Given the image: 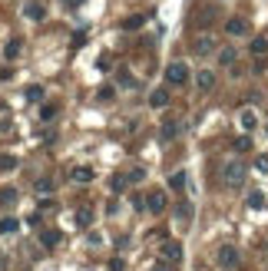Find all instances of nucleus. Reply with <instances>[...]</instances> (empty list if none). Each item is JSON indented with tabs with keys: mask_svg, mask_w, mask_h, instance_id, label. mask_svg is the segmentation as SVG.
Instances as JSON below:
<instances>
[{
	"mask_svg": "<svg viewBox=\"0 0 268 271\" xmlns=\"http://www.w3.org/2000/svg\"><path fill=\"white\" fill-rule=\"evenodd\" d=\"M196 83H199V89H202V93H209V89L215 86V73H212V70H202V73L196 76Z\"/></svg>",
	"mask_w": 268,
	"mask_h": 271,
	"instance_id": "7",
	"label": "nucleus"
},
{
	"mask_svg": "<svg viewBox=\"0 0 268 271\" xmlns=\"http://www.w3.org/2000/svg\"><path fill=\"white\" fill-rule=\"evenodd\" d=\"M192 50H196V53H212V50H215V37H212V33H199V37H196V47H192Z\"/></svg>",
	"mask_w": 268,
	"mask_h": 271,
	"instance_id": "5",
	"label": "nucleus"
},
{
	"mask_svg": "<svg viewBox=\"0 0 268 271\" xmlns=\"http://www.w3.org/2000/svg\"><path fill=\"white\" fill-rule=\"evenodd\" d=\"M20 228V222L17 218H0V235H10V231Z\"/></svg>",
	"mask_w": 268,
	"mask_h": 271,
	"instance_id": "20",
	"label": "nucleus"
},
{
	"mask_svg": "<svg viewBox=\"0 0 268 271\" xmlns=\"http://www.w3.org/2000/svg\"><path fill=\"white\" fill-rule=\"evenodd\" d=\"M142 24H146V17L136 14V17H129V20H123V30H139Z\"/></svg>",
	"mask_w": 268,
	"mask_h": 271,
	"instance_id": "22",
	"label": "nucleus"
},
{
	"mask_svg": "<svg viewBox=\"0 0 268 271\" xmlns=\"http://www.w3.org/2000/svg\"><path fill=\"white\" fill-rule=\"evenodd\" d=\"M40 119H43V122L56 119V106H53V103H47V106H43V109H40Z\"/></svg>",
	"mask_w": 268,
	"mask_h": 271,
	"instance_id": "23",
	"label": "nucleus"
},
{
	"mask_svg": "<svg viewBox=\"0 0 268 271\" xmlns=\"http://www.w3.org/2000/svg\"><path fill=\"white\" fill-rule=\"evenodd\" d=\"M265 132H268V126H265Z\"/></svg>",
	"mask_w": 268,
	"mask_h": 271,
	"instance_id": "37",
	"label": "nucleus"
},
{
	"mask_svg": "<svg viewBox=\"0 0 268 271\" xmlns=\"http://www.w3.org/2000/svg\"><path fill=\"white\" fill-rule=\"evenodd\" d=\"M7 202H17V189H0V205H7Z\"/></svg>",
	"mask_w": 268,
	"mask_h": 271,
	"instance_id": "27",
	"label": "nucleus"
},
{
	"mask_svg": "<svg viewBox=\"0 0 268 271\" xmlns=\"http://www.w3.org/2000/svg\"><path fill=\"white\" fill-rule=\"evenodd\" d=\"M162 258L179 261V258H182V245H179V241H166V245H162Z\"/></svg>",
	"mask_w": 268,
	"mask_h": 271,
	"instance_id": "8",
	"label": "nucleus"
},
{
	"mask_svg": "<svg viewBox=\"0 0 268 271\" xmlns=\"http://www.w3.org/2000/svg\"><path fill=\"white\" fill-rule=\"evenodd\" d=\"M60 238H63V235H60V231H53V228L40 231V241H43L47 248H56V245H60Z\"/></svg>",
	"mask_w": 268,
	"mask_h": 271,
	"instance_id": "9",
	"label": "nucleus"
},
{
	"mask_svg": "<svg viewBox=\"0 0 268 271\" xmlns=\"http://www.w3.org/2000/svg\"><path fill=\"white\" fill-rule=\"evenodd\" d=\"M113 96H116V89H113V86H100V93H96V99H103V103H110Z\"/></svg>",
	"mask_w": 268,
	"mask_h": 271,
	"instance_id": "26",
	"label": "nucleus"
},
{
	"mask_svg": "<svg viewBox=\"0 0 268 271\" xmlns=\"http://www.w3.org/2000/svg\"><path fill=\"white\" fill-rule=\"evenodd\" d=\"M169 189H172V192L186 189V172H172V176H169Z\"/></svg>",
	"mask_w": 268,
	"mask_h": 271,
	"instance_id": "16",
	"label": "nucleus"
},
{
	"mask_svg": "<svg viewBox=\"0 0 268 271\" xmlns=\"http://www.w3.org/2000/svg\"><path fill=\"white\" fill-rule=\"evenodd\" d=\"M53 189H56L53 179H40V182H37V195H50Z\"/></svg>",
	"mask_w": 268,
	"mask_h": 271,
	"instance_id": "21",
	"label": "nucleus"
},
{
	"mask_svg": "<svg viewBox=\"0 0 268 271\" xmlns=\"http://www.w3.org/2000/svg\"><path fill=\"white\" fill-rule=\"evenodd\" d=\"M149 212H152V215L166 212V192H159V189H152V192H149Z\"/></svg>",
	"mask_w": 268,
	"mask_h": 271,
	"instance_id": "6",
	"label": "nucleus"
},
{
	"mask_svg": "<svg viewBox=\"0 0 268 271\" xmlns=\"http://www.w3.org/2000/svg\"><path fill=\"white\" fill-rule=\"evenodd\" d=\"M110 268H113V271H123V268H126V261H123V258H116V261H110Z\"/></svg>",
	"mask_w": 268,
	"mask_h": 271,
	"instance_id": "35",
	"label": "nucleus"
},
{
	"mask_svg": "<svg viewBox=\"0 0 268 271\" xmlns=\"http://www.w3.org/2000/svg\"><path fill=\"white\" fill-rule=\"evenodd\" d=\"M235 149H238V152L252 149V139H248V136H242V139H235Z\"/></svg>",
	"mask_w": 268,
	"mask_h": 271,
	"instance_id": "30",
	"label": "nucleus"
},
{
	"mask_svg": "<svg viewBox=\"0 0 268 271\" xmlns=\"http://www.w3.org/2000/svg\"><path fill=\"white\" fill-rule=\"evenodd\" d=\"M0 169H17V156H0Z\"/></svg>",
	"mask_w": 268,
	"mask_h": 271,
	"instance_id": "29",
	"label": "nucleus"
},
{
	"mask_svg": "<svg viewBox=\"0 0 268 271\" xmlns=\"http://www.w3.org/2000/svg\"><path fill=\"white\" fill-rule=\"evenodd\" d=\"M149 103L156 106V109H166V106H169V93H166V89H156V93L149 96Z\"/></svg>",
	"mask_w": 268,
	"mask_h": 271,
	"instance_id": "12",
	"label": "nucleus"
},
{
	"mask_svg": "<svg viewBox=\"0 0 268 271\" xmlns=\"http://www.w3.org/2000/svg\"><path fill=\"white\" fill-rule=\"evenodd\" d=\"M27 99H43V89L40 86H27Z\"/></svg>",
	"mask_w": 268,
	"mask_h": 271,
	"instance_id": "31",
	"label": "nucleus"
},
{
	"mask_svg": "<svg viewBox=\"0 0 268 271\" xmlns=\"http://www.w3.org/2000/svg\"><path fill=\"white\" fill-rule=\"evenodd\" d=\"M186 80H189V66L182 63V60H172V63L166 66V83L169 86H182Z\"/></svg>",
	"mask_w": 268,
	"mask_h": 271,
	"instance_id": "3",
	"label": "nucleus"
},
{
	"mask_svg": "<svg viewBox=\"0 0 268 271\" xmlns=\"http://www.w3.org/2000/svg\"><path fill=\"white\" fill-rule=\"evenodd\" d=\"M245 172H248V169H245L242 159H229L222 166V182L229 185V189H238V185L245 182Z\"/></svg>",
	"mask_w": 268,
	"mask_h": 271,
	"instance_id": "1",
	"label": "nucleus"
},
{
	"mask_svg": "<svg viewBox=\"0 0 268 271\" xmlns=\"http://www.w3.org/2000/svg\"><path fill=\"white\" fill-rule=\"evenodd\" d=\"M215 261H219V268L235 271L238 264H242V258H238V248H235V245H222L219 251H215Z\"/></svg>",
	"mask_w": 268,
	"mask_h": 271,
	"instance_id": "2",
	"label": "nucleus"
},
{
	"mask_svg": "<svg viewBox=\"0 0 268 271\" xmlns=\"http://www.w3.org/2000/svg\"><path fill=\"white\" fill-rule=\"evenodd\" d=\"M76 222L83 225V228H86V225L93 222V208H90V205H83V208H79V212H76Z\"/></svg>",
	"mask_w": 268,
	"mask_h": 271,
	"instance_id": "19",
	"label": "nucleus"
},
{
	"mask_svg": "<svg viewBox=\"0 0 268 271\" xmlns=\"http://www.w3.org/2000/svg\"><path fill=\"white\" fill-rule=\"evenodd\" d=\"M235 60H238L235 47H225V50L219 53V63H222V66H235Z\"/></svg>",
	"mask_w": 268,
	"mask_h": 271,
	"instance_id": "13",
	"label": "nucleus"
},
{
	"mask_svg": "<svg viewBox=\"0 0 268 271\" xmlns=\"http://www.w3.org/2000/svg\"><path fill=\"white\" fill-rule=\"evenodd\" d=\"M152 271H175V261H169V258H166V261H159Z\"/></svg>",
	"mask_w": 268,
	"mask_h": 271,
	"instance_id": "32",
	"label": "nucleus"
},
{
	"mask_svg": "<svg viewBox=\"0 0 268 271\" xmlns=\"http://www.w3.org/2000/svg\"><path fill=\"white\" fill-rule=\"evenodd\" d=\"M255 169H258V172H268V156H261V159L255 162Z\"/></svg>",
	"mask_w": 268,
	"mask_h": 271,
	"instance_id": "34",
	"label": "nucleus"
},
{
	"mask_svg": "<svg viewBox=\"0 0 268 271\" xmlns=\"http://www.w3.org/2000/svg\"><path fill=\"white\" fill-rule=\"evenodd\" d=\"M142 176H146V169H133L129 172V182H142Z\"/></svg>",
	"mask_w": 268,
	"mask_h": 271,
	"instance_id": "33",
	"label": "nucleus"
},
{
	"mask_svg": "<svg viewBox=\"0 0 268 271\" xmlns=\"http://www.w3.org/2000/svg\"><path fill=\"white\" fill-rule=\"evenodd\" d=\"M175 218H179L182 225L192 218V205H189V202H179V205H175Z\"/></svg>",
	"mask_w": 268,
	"mask_h": 271,
	"instance_id": "14",
	"label": "nucleus"
},
{
	"mask_svg": "<svg viewBox=\"0 0 268 271\" xmlns=\"http://www.w3.org/2000/svg\"><path fill=\"white\" fill-rule=\"evenodd\" d=\"M255 126H258V116H255L252 109H242V129H248V132H252Z\"/></svg>",
	"mask_w": 268,
	"mask_h": 271,
	"instance_id": "15",
	"label": "nucleus"
},
{
	"mask_svg": "<svg viewBox=\"0 0 268 271\" xmlns=\"http://www.w3.org/2000/svg\"><path fill=\"white\" fill-rule=\"evenodd\" d=\"M70 176L76 179V182H83V185H86V182H93V169H90V166H76V169L70 172Z\"/></svg>",
	"mask_w": 268,
	"mask_h": 271,
	"instance_id": "10",
	"label": "nucleus"
},
{
	"mask_svg": "<svg viewBox=\"0 0 268 271\" xmlns=\"http://www.w3.org/2000/svg\"><path fill=\"white\" fill-rule=\"evenodd\" d=\"M248 50H252L255 56H265V53H268V40H265V37H255V40H252V47H248Z\"/></svg>",
	"mask_w": 268,
	"mask_h": 271,
	"instance_id": "17",
	"label": "nucleus"
},
{
	"mask_svg": "<svg viewBox=\"0 0 268 271\" xmlns=\"http://www.w3.org/2000/svg\"><path fill=\"white\" fill-rule=\"evenodd\" d=\"M245 205H248V208H265V195H261V192H248Z\"/></svg>",
	"mask_w": 268,
	"mask_h": 271,
	"instance_id": "18",
	"label": "nucleus"
},
{
	"mask_svg": "<svg viewBox=\"0 0 268 271\" xmlns=\"http://www.w3.org/2000/svg\"><path fill=\"white\" fill-rule=\"evenodd\" d=\"M17 53H20V40H10L7 47H4V56H7V60H14Z\"/></svg>",
	"mask_w": 268,
	"mask_h": 271,
	"instance_id": "25",
	"label": "nucleus"
},
{
	"mask_svg": "<svg viewBox=\"0 0 268 271\" xmlns=\"http://www.w3.org/2000/svg\"><path fill=\"white\" fill-rule=\"evenodd\" d=\"M126 182H129V176H116L113 179V192H126Z\"/></svg>",
	"mask_w": 268,
	"mask_h": 271,
	"instance_id": "28",
	"label": "nucleus"
},
{
	"mask_svg": "<svg viewBox=\"0 0 268 271\" xmlns=\"http://www.w3.org/2000/svg\"><path fill=\"white\" fill-rule=\"evenodd\" d=\"M225 33H229V37H245V33H248V24H245V17H229V24H225Z\"/></svg>",
	"mask_w": 268,
	"mask_h": 271,
	"instance_id": "4",
	"label": "nucleus"
},
{
	"mask_svg": "<svg viewBox=\"0 0 268 271\" xmlns=\"http://www.w3.org/2000/svg\"><path fill=\"white\" fill-rule=\"evenodd\" d=\"M175 136H179V126H175V122H166V126H162V139H175Z\"/></svg>",
	"mask_w": 268,
	"mask_h": 271,
	"instance_id": "24",
	"label": "nucleus"
},
{
	"mask_svg": "<svg viewBox=\"0 0 268 271\" xmlns=\"http://www.w3.org/2000/svg\"><path fill=\"white\" fill-rule=\"evenodd\" d=\"M24 17L27 20H43V7H40L37 0H30V4L24 7Z\"/></svg>",
	"mask_w": 268,
	"mask_h": 271,
	"instance_id": "11",
	"label": "nucleus"
},
{
	"mask_svg": "<svg viewBox=\"0 0 268 271\" xmlns=\"http://www.w3.org/2000/svg\"><path fill=\"white\" fill-rule=\"evenodd\" d=\"M70 4H79V0H70Z\"/></svg>",
	"mask_w": 268,
	"mask_h": 271,
	"instance_id": "36",
	"label": "nucleus"
}]
</instances>
